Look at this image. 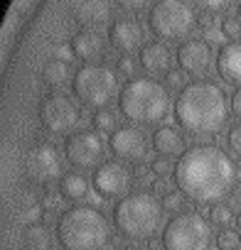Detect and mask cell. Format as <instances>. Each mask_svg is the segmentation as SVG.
<instances>
[{"instance_id":"cell-40","label":"cell","mask_w":241,"mask_h":250,"mask_svg":"<svg viewBox=\"0 0 241 250\" xmlns=\"http://www.w3.org/2000/svg\"><path fill=\"white\" fill-rule=\"evenodd\" d=\"M239 15H241V5H239Z\"/></svg>"},{"instance_id":"cell-25","label":"cell","mask_w":241,"mask_h":250,"mask_svg":"<svg viewBox=\"0 0 241 250\" xmlns=\"http://www.w3.org/2000/svg\"><path fill=\"white\" fill-rule=\"evenodd\" d=\"M91 123L98 133H113L118 128V115L113 108H101V110H94Z\"/></svg>"},{"instance_id":"cell-35","label":"cell","mask_w":241,"mask_h":250,"mask_svg":"<svg viewBox=\"0 0 241 250\" xmlns=\"http://www.w3.org/2000/svg\"><path fill=\"white\" fill-rule=\"evenodd\" d=\"M202 8H204L209 15H219V13H226V8H231V5L224 3V0H219V3H202Z\"/></svg>"},{"instance_id":"cell-14","label":"cell","mask_w":241,"mask_h":250,"mask_svg":"<svg viewBox=\"0 0 241 250\" xmlns=\"http://www.w3.org/2000/svg\"><path fill=\"white\" fill-rule=\"evenodd\" d=\"M108 44L113 49H118V52H123V54H131L136 49H143L145 47V27L133 15L116 18L108 25Z\"/></svg>"},{"instance_id":"cell-7","label":"cell","mask_w":241,"mask_h":250,"mask_svg":"<svg viewBox=\"0 0 241 250\" xmlns=\"http://www.w3.org/2000/svg\"><path fill=\"white\" fill-rule=\"evenodd\" d=\"M72 91L79 103L91 105L96 110L108 108L118 91V74L103 64H84L74 71Z\"/></svg>"},{"instance_id":"cell-39","label":"cell","mask_w":241,"mask_h":250,"mask_svg":"<svg viewBox=\"0 0 241 250\" xmlns=\"http://www.w3.org/2000/svg\"><path fill=\"white\" fill-rule=\"evenodd\" d=\"M236 223H239V230H241V211L236 213Z\"/></svg>"},{"instance_id":"cell-32","label":"cell","mask_w":241,"mask_h":250,"mask_svg":"<svg viewBox=\"0 0 241 250\" xmlns=\"http://www.w3.org/2000/svg\"><path fill=\"white\" fill-rule=\"evenodd\" d=\"M150 172H153V177H160V179H165L170 172H175L172 169V162L168 160V157H153L150 160Z\"/></svg>"},{"instance_id":"cell-21","label":"cell","mask_w":241,"mask_h":250,"mask_svg":"<svg viewBox=\"0 0 241 250\" xmlns=\"http://www.w3.org/2000/svg\"><path fill=\"white\" fill-rule=\"evenodd\" d=\"M150 145L153 150L158 152V157H175V155H185V135L180 128H175V125H160V128L153 130V138H150Z\"/></svg>"},{"instance_id":"cell-37","label":"cell","mask_w":241,"mask_h":250,"mask_svg":"<svg viewBox=\"0 0 241 250\" xmlns=\"http://www.w3.org/2000/svg\"><path fill=\"white\" fill-rule=\"evenodd\" d=\"M231 113L241 120V86L231 93Z\"/></svg>"},{"instance_id":"cell-34","label":"cell","mask_w":241,"mask_h":250,"mask_svg":"<svg viewBox=\"0 0 241 250\" xmlns=\"http://www.w3.org/2000/svg\"><path fill=\"white\" fill-rule=\"evenodd\" d=\"M59 199H62L59 194H54V191H49V189H47V191L42 194V204H45V211H49V213L59 211V206H62V204H59Z\"/></svg>"},{"instance_id":"cell-5","label":"cell","mask_w":241,"mask_h":250,"mask_svg":"<svg viewBox=\"0 0 241 250\" xmlns=\"http://www.w3.org/2000/svg\"><path fill=\"white\" fill-rule=\"evenodd\" d=\"M111 240L113 226L91 204H74L57 221V243L64 250H106Z\"/></svg>"},{"instance_id":"cell-20","label":"cell","mask_w":241,"mask_h":250,"mask_svg":"<svg viewBox=\"0 0 241 250\" xmlns=\"http://www.w3.org/2000/svg\"><path fill=\"white\" fill-rule=\"evenodd\" d=\"M138 62H141V69H145L148 74H168L172 66V49L160 42V40H153V42H145V47L141 49L138 54Z\"/></svg>"},{"instance_id":"cell-24","label":"cell","mask_w":241,"mask_h":250,"mask_svg":"<svg viewBox=\"0 0 241 250\" xmlns=\"http://www.w3.org/2000/svg\"><path fill=\"white\" fill-rule=\"evenodd\" d=\"M25 250H52L54 248V230L47 223H35L23 233Z\"/></svg>"},{"instance_id":"cell-38","label":"cell","mask_w":241,"mask_h":250,"mask_svg":"<svg viewBox=\"0 0 241 250\" xmlns=\"http://www.w3.org/2000/svg\"><path fill=\"white\" fill-rule=\"evenodd\" d=\"M116 250H150V248H141V245H123V248H116Z\"/></svg>"},{"instance_id":"cell-1","label":"cell","mask_w":241,"mask_h":250,"mask_svg":"<svg viewBox=\"0 0 241 250\" xmlns=\"http://www.w3.org/2000/svg\"><path fill=\"white\" fill-rule=\"evenodd\" d=\"M175 187L177 191L197 206H217L234 196L239 182V167L231 155L214 145L199 143L190 145L175 165Z\"/></svg>"},{"instance_id":"cell-27","label":"cell","mask_w":241,"mask_h":250,"mask_svg":"<svg viewBox=\"0 0 241 250\" xmlns=\"http://www.w3.org/2000/svg\"><path fill=\"white\" fill-rule=\"evenodd\" d=\"M219 32L229 42H241V15H224L219 22Z\"/></svg>"},{"instance_id":"cell-2","label":"cell","mask_w":241,"mask_h":250,"mask_svg":"<svg viewBox=\"0 0 241 250\" xmlns=\"http://www.w3.org/2000/svg\"><path fill=\"white\" fill-rule=\"evenodd\" d=\"M229 98L214 81H192L175 98V123L180 130L194 140L217 138L229 125Z\"/></svg>"},{"instance_id":"cell-3","label":"cell","mask_w":241,"mask_h":250,"mask_svg":"<svg viewBox=\"0 0 241 250\" xmlns=\"http://www.w3.org/2000/svg\"><path fill=\"white\" fill-rule=\"evenodd\" d=\"M172 98L170 88L160 83L155 76H133L120 86L118 93V110L128 120V125L145 128V125H158L170 115Z\"/></svg>"},{"instance_id":"cell-4","label":"cell","mask_w":241,"mask_h":250,"mask_svg":"<svg viewBox=\"0 0 241 250\" xmlns=\"http://www.w3.org/2000/svg\"><path fill=\"white\" fill-rule=\"evenodd\" d=\"M165 204L155 191L136 189L113 206V228L126 240H153L165 228Z\"/></svg>"},{"instance_id":"cell-17","label":"cell","mask_w":241,"mask_h":250,"mask_svg":"<svg viewBox=\"0 0 241 250\" xmlns=\"http://www.w3.org/2000/svg\"><path fill=\"white\" fill-rule=\"evenodd\" d=\"M13 221L18 226H35V223H42V216L47 213L45 211V204H42V196H37L32 189H20L13 199Z\"/></svg>"},{"instance_id":"cell-33","label":"cell","mask_w":241,"mask_h":250,"mask_svg":"<svg viewBox=\"0 0 241 250\" xmlns=\"http://www.w3.org/2000/svg\"><path fill=\"white\" fill-rule=\"evenodd\" d=\"M165 86L168 88H185L187 86V74L182 71V69H170L168 74H165Z\"/></svg>"},{"instance_id":"cell-22","label":"cell","mask_w":241,"mask_h":250,"mask_svg":"<svg viewBox=\"0 0 241 250\" xmlns=\"http://www.w3.org/2000/svg\"><path fill=\"white\" fill-rule=\"evenodd\" d=\"M91 191V182L84 172H76V169H69L64 172V177L59 179V196L64 201H72V204H79L89 196Z\"/></svg>"},{"instance_id":"cell-16","label":"cell","mask_w":241,"mask_h":250,"mask_svg":"<svg viewBox=\"0 0 241 250\" xmlns=\"http://www.w3.org/2000/svg\"><path fill=\"white\" fill-rule=\"evenodd\" d=\"M72 54L84 64H98L108 54V40L98 30H79L69 44Z\"/></svg>"},{"instance_id":"cell-8","label":"cell","mask_w":241,"mask_h":250,"mask_svg":"<svg viewBox=\"0 0 241 250\" xmlns=\"http://www.w3.org/2000/svg\"><path fill=\"white\" fill-rule=\"evenodd\" d=\"M163 250H209L212 248V221L197 211L172 216L160 235Z\"/></svg>"},{"instance_id":"cell-15","label":"cell","mask_w":241,"mask_h":250,"mask_svg":"<svg viewBox=\"0 0 241 250\" xmlns=\"http://www.w3.org/2000/svg\"><path fill=\"white\" fill-rule=\"evenodd\" d=\"M175 59H177V66H180L185 74L207 76V74L212 71V47L207 44V40H199V37L185 40V42L177 47Z\"/></svg>"},{"instance_id":"cell-23","label":"cell","mask_w":241,"mask_h":250,"mask_svg":"<svg viewBox=\"0 0 241 250\" xmlns=\"http://www.w3.org/2000/svg\"><path fill=\"white\" fill-rule=\"evenodd\" d=\"M42 81H45L49 88H62V86L72 83V81H74V74H72L69 62L62 59V57L49 59V62L42 66Z\"/></svg>"},{"instance_id":"cell-28","label":"cell","mask_w":241,"mask_h":250,"mask_svg":"<svg viewBox=\"0 0 241 250\" xmlns=\"http://www.w3.org/2000/svg\"><path fill=\"white\" fill-rule=\"evenodd\" d=\"M231 218H234V208H231L229 204H217V206H212V211H209V221H212V226H221V228H226V226L231 223Z\"/></svg>"},{"instance_id":"cell-26","label":"cell","mask_w":241,"mask_h":250,"mask_svg":"<svg viewBox=\"0 0 241 250\" xmlns=\"http://www.w3.org/2000/svg\"><path fill=\"white\" fill-rule=\"evenodd\" d=\"M214 245L219 250H241V230L234 228H221L214 238Z\"/></svg>"},{"instance_id":"cell-13","label":"cell","mask_w":241,"mask_h":250,"mask_svg":"<svg viewBox=\"0 0 241 250\" xmlns=\"http://www.w3.org/2000/svg\"><path fill=\"white\" fill-rule=\"evenodd\" d=\"M108 150L118 162H141L150 150V140L143 133V128L118 125L108 138Z\"/></svg>"},{"instance_id":"cell-9","label":"cell","mask_w":241,"mask_h":250,"mask_svg":"<svg viewBox=\"0 0 241 250\" xmlns=\"http://www.w3.org/2000/svg\"><path fill=\"white\" fill-rule=\"evenodd\" d=\"M37 115H40L42 128L49 135H54V138L57 135H67L69 138L72 133H76L74 128H76L79 120H81L79 105L67 93H49V96H45L42 103H40Z\"/></svg>"},{"instance_id":"cell-10","label":"cell","mask_w":241,"mask_h":250,"mask_svg":"<svg viewBox=\"0 0 241 250\" xmlns=\"http://www.w3.org/2000/svg\"><path fill=\"white\" fill-rule=\"evenodd\" d=\"M108 143L98 130H76L64 140V157L76 169H94L103 165Z\"/></svg>"},{"instance_id":"cell-19","label":"cell","mask_w":241,"mask_h":250,"mask_svg":"<svg viewBox=\"0 0 241 250\" xmlns=\"http://www.w3.org/2000/svg\"><path fill=\"white\" fill-rule=\"evenodd\" d=\"M111 13H113V5L111 3H103V0H81V3H74L72 8V15L74 20L84 27V30H96L101 25H111Z\"/></svg>"},{"instance_id":"cell-31","label":"cell","mask_w":241,"mask_h":250,"mask_svg":"<svg viewBox=\"0 0 241 250\" xmlns=\"http://www.w3.org/2000/svg\"><path fill=\"white\" fill-rule=\"evenodd\" d=\"M138 59L133 57V54H120L118 59H116V74H123V76H131L133 79V71L138 69Z\"/></svg>"},{"instance_id":"cell-30","label":"cell","mask_w":241,"mask_h":250,"mask_svg":"<svg viewBox=\"0 0 241 250\" xmlns=\"http://www.w3.org/2000/svg\"><path fill=\"white\" fill-rule=\"evenodd\" d=\"M226 147L231 155H236L241 160V123H234L229 133H226Z\"/></svg>"},{"instance_id":"cell-36","label":"cell","mask_w":241,"mask_h":250,"mask_svg":"<svg viewBox=\"0 0 241 250\" xmlns=\"http://www.w3.org/2000/svg\"><path fill=\"white\" fill-rule=\"evenodd\" d=\"M150 177H153L150 165H138V167H136V172H133V179H138V182H148Z\"/></svg>"},{"instance_id":"cell-12","label":"cell","mask_w":241,"mask_h":250,"mask_svg":"<svg viewBox=\"0 0 241 250\" xmlns=\"http://www.w3.org/2000/svg\"><path fill=\"white\" fill-rule=\"evenodd\" d=\"M133 172L118 160H108L101 167L94 169V191L106 199V201H120L123 196L131 194V184H133Z\"/></svg>"},{"instance_id":"cell-18","label":"cell","mask_w":241,"mask_h":250,"mask_svg":"<svg viewBox=\"0 0 241 250\" xmlns=\"http://www.w3.org/2000/svg\"><path fill=\"white\" fill-rule=\"evenodd\" d=\"M214 69L221 81L239 88L241 86V42L221 44L217 52V59H214Z\"/></svg>"},{"instance_id":"cell-29","label":"cell","mask_w":241,"mask_h":250,"mask_svg":"<svg viewBox=\"0 0 241 250\" xmlns=\"http://www.w3.org/2000/svg\"><path fill=\"white\" fill-rule=\"evenodd\" d=\"M163 204H165V208H168L170 213H175V216L187 211V208H185V206H187V199H185L180 191H170L168 196H163Z\"/></svg>"},{"instance_id":"cell-6","label":"cell","mask_w":241,"mask_h":250,"mask_svg":"<svg viewBox=\"0 0 241 250\" xmlns=\"http://www.w3.org/2000/svg\"><path fill=\"white\" fill-rule=\"evenodd\" d=\"M197 8L185 0H158L148 10V27L160 42H185L197 30Z\"/></svg>"},{"instance_id":"cell-11","label":"cell","mask_w":241,"mask_h":250,"mask_svg":"<svg viewBox=\"0 0 241 250\" xmlns=\"http://www.w3.org/2000/svg\"><path fill=\"white\" fill-rule=\"evenodd\" d=\"M25 174L32 184H52L54 179L64 177V162H62V152L57 150V145L52 143H37L27 150L25 155Z\"/></svg>"}]
</instances>
